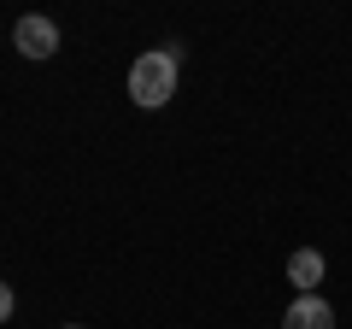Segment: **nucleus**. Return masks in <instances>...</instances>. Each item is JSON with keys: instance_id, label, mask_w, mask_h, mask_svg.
I'll return each mask as SVG.
<instances>
[{"instance_id": "1", "label": "nucleus", "mask_w": 352, "mask_h": 329, "mask_svg": "<svg viewBox=\"0 0 352 329\" xmlns=\"http://www.w3.org/2000/svg\"><path fill=\"white\" fill-rule=\"evenodd\" d=\"M129 100L141 112H159L176 100V47H147L129 65Z\"/></svg>"}, {"instance_id": "2", "label": "nucleus", "mask_w": 352, "mask_h": 329, "mask_svg": "<svg viewBox=\"0 0 352 329\" xmlns=\"http://www.w3.org/2000/svg\"><path fill=\"white\" fill-rule=\"evenodd\" d=\"M12 47L24 53V59H53V53H59V24L41 18V12H24L12 24Z\"/></svg>"}, {"instance_id": "3", "label": "nucleus", "mask_w": 352, "mask_h": 329, "mask_svg": "<svg viewBox=\"0 0 352 329\" xmlns=\"http://www.w3.org/2000/svg\"><path fill=\"white\" fill-rule=\"evenodd\" d=\"M282 329H335V306L323 294H294L282 312Z\"/></svg>"}, {"instance_id": "4", "label": "nucleus", "mask_w": 352, "mask_h": 329, "mask_svg": "<svg viewBox=\"0 0 352 329\" xmlns=\"http://www.w3.org/2000/svg\"><path fill=\"white\" fill-rule=\"evenodd\" d=\"M288 282H294V294H317V282H323V253H317V247H294L288 253Z\"/></svg>"}, {"instance_id": "5", "label": "nucleus", "mask_w": 352, "mask_h": 329, "mask_svg": "<svg viewBox=\"0 0 352 329\" xmlns=\"http://www.w3.org/2000/svg\"><path fill=\"white\" fill-rule=\"evenodd\" d=\"M12 312H18V294H12V282H0V323H12Z\"/></svg>"}, {"instance_id": "6", "label": "nucleus", "mask_w": 352, "mask_h": 329, "mask_svg": "<svg viewBox=\"0 0 352 329\" xmlns=\"http://www.w3.org/2000/svg\"><path fill=\"white\" fill-rule=\"evenodd\" d=\"M65 329H82V323H65Z\"/></svg>"}]
</instances>
